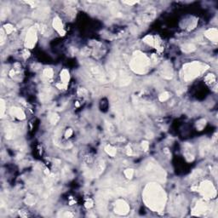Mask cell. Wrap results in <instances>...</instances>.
I'll list each match as a JSON object with an SVG mask.
<instances>
[{
  "label": "cell",
  "mask_w": 218,
  "mask_h": 218,
  "mask_svg": "<svg viewBox=\"0 0 218 218\" xmlns=\"http://www.w3.org/2000/svg\"><path fill=\"white\" fill-rule=\"evenodd\" d=\"M35 40H36V36H35V33L33 31H32L26 37V45H28L29 47L33 46L35 44Z\"/></svg>",
  "instance_id": "2"
},
{
  "label": "cell",
  "mask_w": 218,
  "mask_h": 218,
  "mask_svg": "<svg viewBox=\"0 0 218 218\" xmlns=\"http://www.w3.org/2000/svg\"><path fill=\"white\" fill-rule=\"evenodd\" d=\"M116 207H117V208H115V210H116L117 212L119 214L127 213L128 210H129V206H128V204L125 203L124 201H121V200L117 203Z\"/></svg>",
  "instance_id": "1"
},
{
  "label": "cell",
  "mask_w": 218,
  "mask_h": 218,
  "mask_svg": "<svg viewBox=\"0 0 218 218\" xmlns=\"http://www.w3.org/2000/svg\"><path fill=\"white\" fill-rule=\"evenodd\" d=\"M125 175L128 178H131V176H133V170H127L125 171Z\"/></svg>",
  "instance_id": "3"
}]
</instances>
